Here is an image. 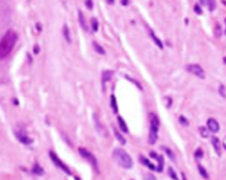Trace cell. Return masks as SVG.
Listing matches in <instances>:
<instances>
[{
	"mask_svg": "<svg viewBox=\"0 0 226 180\" xmlns=\"http://www.w3.org/2000/svg\"><path fill=\"white\" fill-rule=\"evenodd\" d=\"M112 71H103L102 73V85L104 88L107 82H109L113 76Z\"/></svg>",
	"mask_w": 226,
	"mask_h": 180,
	"instance_id": "obj_11",
	"label": "cell"
},
{
	"mask_svg": "<svg viewBox=\"0 0 226 180\" xmlns=\"http://www.w3.org/2000/svg\"><path fill=\"white\" fill-rule=\"evenodd\" d=\"M111 108H112L113 112H114L115 114H117L118 111H119V107H118L117 99H116V97H115L114 95H111Z\"/></svg>",
	"mask_w": 226,
	"mask_h": 180,
	"instance_id": "obj_18",
	"label": "cell"
},
{
	"mask_svg": "<svg viewBox=\"0 0 226 180\" xmlns=\"http://www.w3.org/2000/svg\"><path fill=\"white\" fill-rule=\"evenodd\" d=\"M126 78L128 79H129L130 81H133V82L134 84H136V86H137V87H138V88H140V89H142V88H141V86L140 85V83H139V82H137L136 80H134L133 79L129 78V77H127V76H126Z\"/></svg>",
	"mask_w": 226,
	"mask_h": 180,
	"instance_id": "obj_36",
	"label": "cell"
},
{
	"mask_svg": "<svg viewBox=\"0 0 226 180\" xmlns=\"http://www.w3.org/2000/svg\"><path fill=\"white\" fill-rule=\"evenodd\" d=\"M222 2H223V4H224V6H226V1H224V0H223Z\"/></svg>",
	"mask_w": 226,
	"mask_h": 180,
	"instance_id": "obj_40",
	"label": "cell"
},
{
	"mask_svg": "<svg viewBox=\"0 0 226 180\" xmlns=\"http://www.w3.org/2000/svg\"><path fill=\"white\" fill-rule=\"evenodd\" d=\"M149 33H150V36H151V38L153 39V41L155 42V44L159 47L160 49H163V42H161V40L157 37V36H155V33L153 32V30H149Z\"/></svg>",
	"mask_w": 226,
	"mask_h": 180,
	"instance_id": "obj_17",
	"label": "cell"
},
{
	"mask_svg": "<svg viewBox=\"0 0 226 180\" xmlns=\"http://www.w3.org/2000/svg\"><path fill=\"white\" fill-rule=\"evenodd\" d=\"M143 179L144 180H156V178L155 177V175H153L152 173H146L143 177Z\"/></svg>",
	"mask_w": 226,
	"mask_h": 180,
	"instance_id": "obj_33",
	"label": "cell"
},
{
	"mask_svg": "<svg viewBox=\"0 0 226 180\" xmlns=\"http://www.w3.org/2000/svg\"><path fill=\"white\" fill-rule=\"evenodd\" d=\"M34 51H35V53H36V54H38V51H39V46H38V45H36V46H35V48H34Z\"/></svg>",
	"mask_w": 226,
	"mask_h": 180,
	"instance_id": "obj_38",
	"label": "cell"
},
{
	"mask_svg": "<svg viewBox=\"0 0 226 180\" xmlns=\"http://www.w3.org/2000/svg\"><path fill=\"white\" fill-rule=\"evenodd\" d=\"M194 156H195V158H196L197 160H200V159H202L203 156V152L202 150L201 149V148H198V149L195 151V153H194Z\"/></svg>",
	"mask_w": 226,
	"mask_h": 180,
	"instance_id": "obj_32",
	"label": "cell"
},
{
	"mask_svg": "<svg viewBox=\"0 0 226 180\" xmlns=\"http://www.w3.org/2000/svg\"><path fill=\"white\" fill-rule=\"evenodd\" d=\"M193 10H194V12L196 14L198 15H201V14H202V9L201 8V6L199 4H195L194 5V7H193Z\"/></svg>",
	"mask_w": 226,
	"mask_h": 180,
	"instance_id": "obj_34",
	"label": "cell"
},
{
	"mask_svg": "<svg viewBox=\"0 0 226 180\" xmlns=\"http://www.w3.org/2000/svg\"><path fill=\"white\" fill-rule=\"evenodd\" d=\"M207 126L208 128L209 129V131H211L212 132H217L220 130V126L218 124V122L215 118H208L207 121Z\"/></svg>",
	"mask_w": 226,
	"mask_h": 180,
	"instance_id": "obj_8",
	"label": "cell"
},
{
	"mask_svg": "<svg viewBox=\"0 0 226 180\" xmlns=\"http://www.w3.org/2000/svg\"><path fill=\"white\" fill-rule=\"evenodd\" d=\"M93 46H94V49H95V51H96L97 53H99V54L101 55L105 54V50H104V49L102 48L100 44H98L97 42H93Z\"/></svg>",
	"mask_w": 226,
	"mask_h": 180,
	"instance_id": "obj_24",
	"label": "cell"
},
{
	"mask_svg": "<svg viewBox=\"0 0 226 180\" xmlns=\"http://www.w3.org/2000/svg\"><path fill=\"white\" fill-rule=\"evenodd\" d=\"M140 162H141L143 165H145L146 167H148V168L150 169H152V170H155V169H156V168L155 167V165L150 162L149 159H147V158L144 157V156H140Z\"/></svg>",
	"mask_w": 226,
	"mask_h": 180,
	"instance_id": "obj_13",
	"label": "cell"
},
{
	"mask_svg": "<svg viewBox=\"0 0 226 180\" xmlns=\"http://www.w3.org/2000/svg\"><path fill=\"white\" fill-rule=\"evenodd\" d=\"M121 4L123 6H127L129 4V0H121Z\"/></svg>",
	"mask_w": 226,
	"mask_h": 180,
	"instance_id": "obj_37",
	"label": "cell"
},
{
	"mask_svg": "<svg viewBox=\"0 0 226 180\" xmlns=\"http://www.w3.org/2000/svg\"><path fill=\"white\" fill-rule=\"evenodd\" d=\"M91 26H92V29H93V31H95V32H97V31H98V28H99V22H98L97 19L96 18L91 19Z\"/></svg>",
	"mask_w": 226,
	"mask_h": 180,
	"instance_id": "obj_26",
	"label": "cell"
},
{
	"mask_svg": "<svg viewBox=\"0 0 226 180\" xmlns=\"http://www.w3.org/2000/svg\"><path fill=\"white\" fill-rule=\"evenodd\" d=\"M179 124H180L182 126H184V127L189 126V122H188V120L186 119V118L184 117V116H180V117H179Z\"/></svg>",
	"mask_w": 226,
	"mask_h": 180,
	"instance_id": "obj_29",
	"label": "cell"
},
{
	"mask_svg": "<svg viewBox=\"0 0 226 180\" xmlns=\"http://www.w3.org/2000/svg\"><path fill=\"white\" fill-rule=\"evenodd\" d=\"M86 6L89 9V10H92L93 7H94V3L92 0H86Z\"/></svg>",
	"mask_w": 226,
	"mask_h": 180,
	"instance_id": "obj_35",
	"label": "cell"
},
{
	"mask_svg": "<svg viewBox=\"0 0 226 180\" xmlns=\"http://www.w3.org/2000/svg\"><path fill=\"white\" fill-rule=\"evenodd\" d=\"M63 35H64V37H65L66 42H68V43H71L72 42L71 34H70V30L68 28L67 25H65V26H64V28H63Z\"/></svg>",
	"mask_w": 226,
	"mask_h": 180,
	"instance_id": "obj_19",
	"label": "cell"
},
{
	"mask_svg": "<svg viewBox=\"0 0 226 180\" xmlns=\"http://www.w3.org/2000/svg\"><path fill=\"white\" fill-rule=\"evenodd\" d=\"M32 173H34L36 176H43L45 174V171L42 166H40L38 163H36L32 169Z\"/></svg>",
	"mask_w": 226,
	"mask_h": 180,
	"instance_id": "obj_14",
	"label": "cell"
},
{
	"mask_svg": "<svg viewBox=\"0 0 226 180\" xmlns=\"http://www.w3.org/2000/svg\"><path fill=\"white\" fill-rule=\"evenodd\" d=\"M201 4L204 6H207L210 12H213L216 7L215 0H200Z\"/></svg>",
	"mask_w": 226,
	"mask_h": 180,
	"instance_id": "obj_12",
	"label": "cell"
},
{
	"mask_svg": "<svg viewBox=\"0 0 226 180\" xmlns=\"http://www.w3.org/2000/svg\"><path fill=\"white\" fill-rule=\"evenodd\" d=\"M199 132H200V134L202 138H208L209 136V133H208V131L207 128H205L204 126H201L199 128Z\"/></svg>",
	"mask_w": 226,
	"mask_h": 180,
	"instance_id": "obj_27",
	"label": "cell"
},
{
	"mask_svg": "<svg viewBox=\"0 0 226 180\" xmlns=\"http://www.w3.org/2000/svg\"><path fill=\"white\" fill-rule=\"evenodd\" d=\"M155 160H157L158 162V166L156 167V171L157 172H162L163 170V166H164V158L163 156H157V157L155 158Z\"/></svg>",
	"mask_w": 226,
	"mask_h": 180,
	"instance_id": "obj_15",
	"label": "cell"
},
{
	"mask_svg": "<svg viewBox=\"0 0 226 180\" xmlns=\"http://www.w3.org/2000/svg\"><path fill=\"white\" fill-rule=\"evenodd\" d=\"M49 155H50V160L52 161L54 164L58 167V168H59L60 169H62L65 173H66L67 175H72V172L71 170H70V169L67 167V165L65 164L64 162H62L61 160H60L59 158V156H57V154L56 153H54L53 151H50V153H49Z\"/></svg>",
	"mask_w": 226,
	"mask_h": 180,
	"instance_id": "obj_5",
	"label": "cell"
},
{
	"mask_svg": "<svg viewBox=\"0 0 226 180\" xmlns=\"http://www.w3.org/2000/svg\"><path fill=\"white\" fill-rule=\"evenodd\" d=\"M149 121H150V130L149 134V143L150 145H154L158 139V130L160 126V121L158 117L154 113H150Z\"/></svg>",
	"mask_w": 226,
	"mask_h": 180,
	"instance_id": "obj_3",
	"label": "cell"
},
{
	"mask_svg": "<svg viewBox=\"0 0 226 180\" xmlns=\"http://www.w3.org/2000/svg\"><path fill=\"white\" fill-rule=\"evenodd\" d=\"M107 3L108 4H111L112 5L113 3H114V0H107Z\"/></svg>",
	"mask_w": 226,
	"mask_h": 180,
	"instance_id": "obj_39",
	"label": "cell"
},
{
	"mask_svg": "<svg viewBox=\"0 0 226 180\" xmlns=\"http://www.w3.org/2000/svg\"><path fill=\"white\" fill-rule=\"evenodd\" d=\"M18 40L15 31L9 29L0 40V60L5 59L12 52Z\"/></svg>",
	"mask_w": 226,
	"mask_h": 180,
	"instance_id": "obj_1",
	"label": "cell"
},
{
	"mask_svg": "<svg viewBox=\"0 0 226 180\" xmlns=\"http://www.w3.org/2000/svg\"><path fill=\"white\" fill-rule=\"evenodd\" d=\"M198 170H199L200 174H201V176L203 178L208 179V172H207V170H206V169L202 167L201 164H198Z\"/></svg>",
	"mask_w": 226,
	"mask_h": 180,
	"instance_id": "obj_23",
	"label": "cell"
},
{
	"mask_svg": "<svg viewBox=\"0 0 226 180\" xmlns=\"http://www.w3.org/2000/svg\"><path fill=\"white\" fill-rule=\"evenodd\" d=\"M113 131H114V134H115V137L117 138V139H118L122 145H125V143H126V139H125V137H124V136H123V135H122V134H121L116 128H114Z\"/></svg>",
	"mask_w": 226,
	"mask_h": 180,
	"instance_id": "obj_20",
	"label": "cell"
},
{
	"mask_svg": "<svg viewBox=\"0 0 226 180\" xmlns=\"http://www.w3.org/2000/svg\"><path fill=\"white\" fill-rule=\"evenodd\" d=\"M163 102H164V105L166 109H170L172 107V97L170 96H164L163 97Z\"/></svg>",
	"mask_w": 226,
	"mask_h": 180,
	"instance_id": "obj_28",
	"label": "cell"
},
{
	"mask_svg": "<svg viewBox=\"0 0 226 180\" xmlns=\"http://www.w3.org/2000/svg\"><path fill=\"white\" fill-rule=\"evenodd\" d=\"M118 124H119V128H120V130L122 132H124L125 133L128 132V127H127L126 124H125V120L123 119L120 116H118Z\"/></svg>",
	"mask_w": 226,
	"mask_h": 180,
	"instance_id": "obj_16",
	"label": "cell"
},
{
	"mask_svg": "<svg viewBox=\"0 0 226 180\" xmlns=\"http://www.w3.org/2000/svg\"><path fill=\"white\" fill-rule=\"evenodd\" d=\"M168 175L170 176L171 178H172L173 180H179V178L177 176V173L176 171L174 170V169L172 167H169L168 168Z\"/></svg>",
	"mask_w": 226,
	"mask_h": 180,
	"instance_id": "obj_25",
	"label": "cell"
},
{
	"mask_svg": "<svg viewBox=\"0 0 226 180\" xmlns=\"http://www.w3.org/2000/svg\"><path fill=\"white\" fill-rule=\"evenodd\" d=\"M16 137L24 145H30L33 143V139L29 138L28 136V134L22 130H20V131L16 132Z\"/></svg>",
	"mask_w": 226,
	"mask_h": 180,
	"instance_id": "obj_7",
	"label": "cell"
},
{
	"mask_svg": "<svg viewBox=\"0 0 226 180\" xmlns=\"http://www.w3.org/2000/svg\"><path fill=\"white\" fill-rule=\"evenodd\" d=\"M224 62H225V63H226V58H224Z\"/></svg>",
	"mask_w": 226,
	"mask_h": 180,
	"instance_id": "obj_43",
	"label": "cell"
},
{
	"mask_svg": "<svg viewBox=\"0 0 226 180\" xmlns=\"http://www.w3.org/2000/svg\"><path fill=\"white\" fill-rule=\"evenodd\" d=\"M113 158L119 166L129 169L133 167V159L130 155L123 148H115L113 151Z\"/></svg>",
	"mask_w": 226,
	"mask_h": 180,
	"instance_id": "obj_2",
	"label": "cell"
},
{
	"mask_svg": "<svg viewBox=\"0 0 226 180\" xmlns=\"http://www.w3.org/2000/svg\"><path fill=\"white\" fill-rule=\"evenodd\" d=\"M79 22H80V28H81L85 32H89V26H88L87 20H86V19L84 17L83 12H81V11H79Z\"/></svg>",
	"mask_w": 226,
	"mask_h": 180,
	"instance_id": "obj_10",
	"label": "cell"
},
{
	"mask_svg": "<svg viewBox=\"0 0 226 180\" xmlns=\"http://www.w3.org/2000/svg\"><path fill=\"white\" fill-rule=\"evenodd\" d=\"M214 35L216 38H221V37H222V35H223V30H222V27H221V25L218 24V23L215 25V27Z\"/></svg>",
	"mask_w": 226,
	"mask_h": 180,
	"instance_id": "obj_22",
	"label": "cell"
},
{
	"mask_svg": "<svg viewBox=\"0 0 226 180\" xmlns=\"http://www.w3.org/2000/svg\"><path fill=\"white\" fill-rule=\"evenodd\" d=\"M163 148L164 149L165 153L167 154V156H169V158H171V160H172V161H175V155H174V153H173L172 151L170 149V148H165V147H163Z\"/></svg>",
	"mask_w": 226,
	"mask_h": 180,
	"instance_id": "obj_30",
	"label": "cell"
},
{
	"mask_svg": "<svg viewBox=\"0 0 226 180\" xmlns=\"http://www.w3.org/2000/svg\"><path fill=\"white\" fill-rule=\"evenodd\" d=\"M94 120H95V129L97 130V132H100V133H103V129H102V126L101 123H100V120L98 118V117L96 116V114H94Z\"/></svg>",
	"mask_w": 226,
	"mask_h": 180,
	"instance_id": "obj_21",
	"label": "cell"
},
{
	"mask_svg": "<svg viewBox=\"0 0 226 180\" xmlns=\"http://www.w3.org/2000/svg\"><path fill=\"white\" fill-rule=\"evenodd\" d=\"M218 91H219V94H220L221 96H223L224 98H226V88L224 85H220V87L218 88Z\"/></svg>",
	"mask_w": 226,
	"mask_h": 180,
	"instance_id": "obj_31",
	"label": "cell"
},
{
	"mask_svg": "<svg viewBox=\"0 0 226 180\" xmlns=\"http://www.w3.org/2000/svg\"><path fill=\"white\" fill-rule=\"evenodd\" d=\"M224 23H225V35H226V18L224 19Z\"/></svg>",
	"mask_w": 226,
	"mask_h": 180,
	"instance_id": "obj_41",
	"label": "cell"
},
{
	"mask_svg": "<svg viewBox=\"0 0 226 180\" xmlns=\"http://www.w3.org/2000/svg\"><path fill=\"white\" fill-rule=\"evenodd\" d=\"M186 71L187 72H191L192 74L195 75L198 78L204 79H205V72L202 68V66L200 65H197V64H190V65H187L185 67Z\"/></svg>",
	"mask_w": 226,
	"mask_h": 180,
	"instance_id": "obj_6",
	"label": "cell"
},
{
	"mask_svg": "<svg viewBox=\"0 0 226 180\" xmlns=\"http://www.w3.org/2000/svg\"><path fill=\"white\" fill-rule=\"evenodd\" d=\"M79 153L85 160H87L88 162H89L91 166L93 167V169H95L96 172H99V166H98L97 159L90 151L84 148H79Z\"/></svg>",
	"mask_w": 226,
	"mask_h": 180,
	"instance_id": "obj_4",
	"label": "cell"
},
{
	"mask_svg": "<svg viewBox=\"0 0 226 180\" xmlns=\"http://www.w3.org/2000/svg\"><path fill=\"white\" fill-rule=\"evenodd\" d=\"M211 143H212V146L214 148L215 152L217 154V156H222V147H221V142L220 140H219V139L217 138L216 136H212V138H211Z\"/></svg>",
	"mask_w": 226,
	"mask_h": 180,
	"instance_id": "obj_9",
	"label": "cell"
},
{
	"mask_svg": "<svg viewBox=\"0 0 226 180\" xmlns=\"http://www.w3.org/2000/svg\"><path fill=\"white\" fill-rule=\"evenodd\" d=\"M182 175H183V180H185V176H184V174H182Z\"/></svg>",
	"mask_w": 226,
	"mask_h": 180,
	"instance_id": "obj_42",
	"label": "cell"
}]
</instances>
